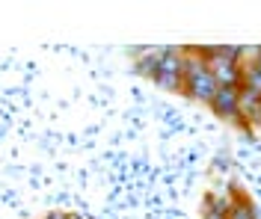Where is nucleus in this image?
Segmentation results:
<instances>
[{"instance_id": "f257e3e1", "label": "nucleus", "mask_w": 261, "mask_h": 219, "mask_svg": "<svg viewBox=\"0 0 261 219\" xmlns=\"http://www.w3.org/2000/svg\"><path fill=\"white\" fill-rule=\"evenodd\" d=\"M238 89H241V86H220V89L214 92V98H211L208 107L214 110L217 118H223L228 124H238V128H246L241 113H238Z\"/></svg>"}, {"instance_id": "423d86ee", "label": "nucleus", "mask_w": 261, "mask_h": 219, "mask_svg": "<svg viewBox=\"0 0 261 219\" xmlns=\"http://www.w3.org/2000/svg\"><path fill=\"white\" fill-rule=\"evenodd\" d=\"M252 62H255V68L261 71V48H255V56H252Z\"/></svg>"}, {"instance_id": "6e6552de", "label": "nucleus", "mask_w": 261, "mask_h": 219, "mask_svg": "<svg viewBox=\"0 0 261 219\" xmlns=\"http://www.w3.org/2000/svg\"><path fill=\"white\" fill-rule=\"evenodd\" d=\"M65 219H81V216H71V213H65Z\"/></svg>"}, {"instance_id": "f03ea898", "label": "nucleus", "mask_w": 261, "mask_h": 219, "mask_svg": "<svg viewBox=\"0 0 261 219\" xmlns=\"http://www.w3.org/2000/svg\"><path fill=\"white\" fill-rule=\"evenodd\" d=\"M228 207H231V199L228 196L205 193V199H202V219H226Z\"/></svg>"}, {"instance_id": "20e7f679", "label": "nucleus", "mask_w": 261, "mask_h": 219, "mask_svg": "<svg viewBox=\"0 0 261 219\" xmlns=\"http://www.w3.org/2000/svg\"><path fill=\"white\" fill-rule=\"evenodd\" d=\"M158 62H161V48H154V51L148 48V51H143V56L137 59V71L151 80V77L158 74Z\"/></svg>"}, {"instance_id": "0eeeda50", "label": "nucleus", "mask_w": 261, "mask_h": 219, "mask_svg": "<svg viewBox=\"0 0 261 219\" xmlns=\"http://www.w3.org/2000/svg\"><path fill=\"white\" fill-rule=\"evenodd\" d=\"M45 219H65V213H57V210H54V213H48Z\"/></svg>"}, {"instance_id": "39448f33", "label": "nucleus", "mask_w": 261, "mask_h": 219, "mask_svg": "<svg viewBox=\"0 0 261 219\" xmlns=\"http://www.w3.org/2000/svg\"><path fill=\"white\" fill-rule=\"evenodd\" d=\"M151 80H154V86H161V89H166V92H178V89H184V77H178V74H163V71H158Z\"/></svg>"}, {"instance_id": "7ed1b4c3", "label": "nucleus", "mask_w": 261, "mask_h": 219, "mask_svg": "<svg viewBox=\"0 0 261 219\" xmlns=\"http://www.w3.org/2000/svg\"><path fill=\"white\" fill-rule=\"evenodd\" d=\"M234 196H231V207H228V216L226 219H258L255 213V204L246 199L241 190H231Z\"/></svg>"}, {"instance_id": "1a4fd4ad", "label": "nucleus", "mask_w": 261, "mask_h": 219, "mask_svg": "<svg viewBox=\"0 0 261 219\" xmlns=\"http://www.w3.org/2000/svg\"><path fill=\"white\" fill-rule=\"evenodd\" d=\"M258 124H261V110H258Z\"/></svg>"}]
</instances>
